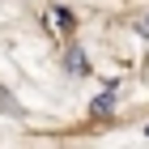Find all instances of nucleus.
<instances>
[{"label": "nucleus", "mask_w": 149, "mask_h": 149, "mask_svg": "<svg viewBox=\"0 0 149 149\" xmlns=\"http://www.w3.org/2000/svg\"><path fill=\"white\" fill-rule=\"evenodd\" d=\"M64 68H68L72 77H85V72H90V60H85L81 47H68V51H64Z\"/></svg>", "instance_id": "nucleus-1"}, {"label": "nucleus", "mask_w": 149, "mask_h": 149, "mask_svg": "<svg viewBox=\"0 0 149 149\" xmlns=\"http://www.w3.org/2000/svg\"><path fill=\"white\" fill-rule=\"evenodd\" d=\"M111 111H115V85H107V90L90 102V115H94V119H102V115H111Z\"/></svg>", "instance_id": "nucleus-2"}, {"label": "nucleus", "mask_w": 149, "mask_h": 149, "mask_svg": "<svg viewBox=\"0 0 149 149\" xmlns=\"http://www.w3.org/2000/svg\"><path fill=\"white\" fill-rule=\"evenodd\" d=\"M56 17H60V26H64V30H72V13H68V9H56Z\"/></svg>", "instance_id": "nucleus-3"}]
</instances>
